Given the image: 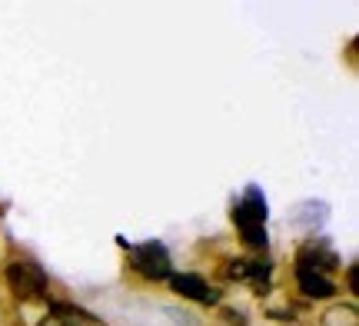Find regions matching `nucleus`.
Returning <instances> with one entry per match:
<instances>
[{"instance_id": "f257e3e1", "label": "nucleus", "mask_w": 359, "mask_h": 326, "mask_svg": "<svg viewBox=\"0 0 359 326\" xmlns=\"http://www.w3.org/2000/svg\"><path fill=\"white\" fill-rule=\"evenodd\" d=\"M266 217H269L266 196H263V190L257 183H250L246 193L240 196V203L233 207V223H236V230H240L246 247H257V250L266 247Z\"/></svg>"}, {"instance_id": "f03ea898", "label": "nucleus", "mask_w": 359, "mask_h": 326, "mask_svg": "<svg viewBox=\"0 0 359 326\" xmlns=\"http://www.w3.org/2000/svg\"><path fill=\"white\" fill-rule=\"evenodd\" d=\"M130 263L147 280H167V276H173V270H170V250L163 243H156V240L130 247Z\"/></svg>"}, {"instance_id": "7ed1b4c3", "label": "nucleus", "mask_w": 359, "mask_h": 326, "mask_svg": "<svg viewBox=\"0 0 359 326\" xmlns=\"http://www.w3.org/2000/svg\"><path fill=\"white\" fill-rule=\"evenodd\" d=\"M7 287L13 290L17 300H37L47 293V273L40 270L37 263H27V260H17L7 266Z\"/></svg>"}, {"instance_id": "20e7f679", "label": "nucleus", "mask_w": 359, "mask_h": 326, "mask_svg": "<svg viewBox=\"0 0 359 326\" xmlns=\"http://www.w3.org/2000/svg\"><path fill=\"white\" fill-rule=\"evenodd\" d=\"M170 287L173 293H180L183 300H196V303H217L219 293L206 283L200 273H173L170 276Z\"/></svg>"}, {"instance_id": "39448f33", "label": "nucleus", "mask_w": 359, "mask_h": 326, "mask_svg": "<svg viewBox=\"0 0 359 326\" xmlns=\"http://www.w3.org/2000/svg\"><path fill=\"white\" fill-rule=\"evenodd\" d=\"M296 283H299V290H303L306 297H313V300H326V297L336 293V283L330 276L316 273V270H309L303 263H296Z\"/></svg>"}, {"instance_id": "423d86ee", "label": "nucleus", "mask_w": 359, "mask_h": 326, "mask_svg": "<svg viewBox=\"0 0 359 326\" xmlns=\"http://www.w3.org/2000/svg\"><path fill=\"white\" fill-rule=\"evenodd\" d=\"M299 263L309 266V270H316V273H326V270H336V266H339V257H333V250L306 247L299 253Z\"/></svg>"}, {"instance_id": "0eeeda50", "label": "nucleus", "mask_w": 359, "mask_h": 326, "mask_svg": "<svg viewBox=\"0 0 359 326\" xmlns=\"http://www.w3.org/2000/svg\"><path fill=\"white\" fill-rule=\"evenodd\" d=\"M80 320H83V323H90L87 313H80V310L67 306V303H57V306L50 310V316H47L40 326H80Z\"/></svg>"}, {"instance_id": "6e6552de", "label": "nucleus", "mask_w": 359, "mask_h": 326, "mask_svg": "<svg viewBox=\"0 0 359 326\" xmlns=\"http://www.w3.org/2000/svg\"><path fill=\"white\" fill-rule=\"evenodd\" d=\"M269 273V263H246V260H236L230 263V276L233 280H266Z\"/></svg>"}, {"instance_id": "1a4fd4ad", "label": "nucleus", "mask_w": 359, "mask_h": 326, "mask_svg": "<svg viewBox=\"0 0 359 326\" xmlns=\"http://www.w3.org/2000/svg\"><path fill=\"white\" fill-rule=\"evenodd\" d=\"M359 283H356V266H349V290H356Z\"/></svg>"}]
</instances>
